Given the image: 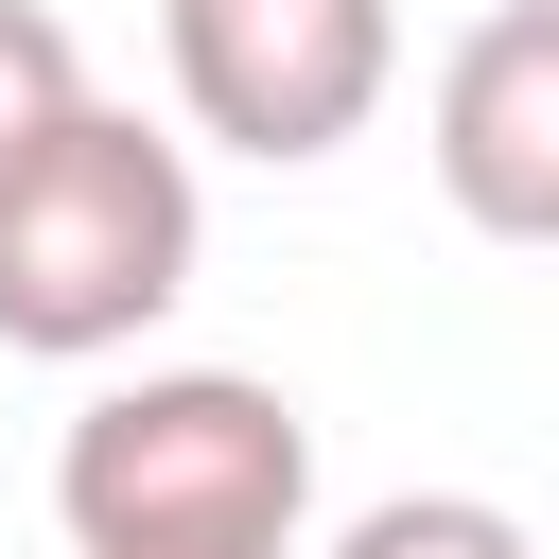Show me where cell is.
Wrapping results in <instances>:
<instances>
[{"instance_id":"6da1fadb","label":"cell","mask_w":559,"mask_h":559,"mask_svg":"<svg viewBox=\"0 0 559 559\" xmlns=\"http://www.w3.org/2000/svg\"><path fill=\"white\" fill-rule=\"evenodd\" d=\"M52 524H70V559H175V542L297 559L314 542V419L262 367H122L52 437Z\"/></svg>"},{"instance_id":"7a4b0ae2","label":"cell","mask_w":559,"mask_h":559,"mask_svg":"<svg viewBox=\"0 0 559 559\" xmlns=\"http://www.w3.org/2000/svg\"><path fill=\"white\" fill-rule=\"evenodd\" d=\"M210 262V192L192 140H157L140 105H70L17 175H0V349L17 367H122Z\"/></svg>"},{"instance_id":"3957f363","label":"cell","mask_w":559,"mask_h":559,"mask_svg":"<svg viewBox=\"0 0 559 559\" xmlns=\"http://www.w3.org/2000/svg\"><path fill=\"white\" fill-rule=\"evenodd\" d=\"M157 52H175V122L210 157L314 175V157H349L384 122L402 0H157Z\"/></svg>"},{"instance_id":"277c9868","label":"cell","mask_w":559,"mask_h":559,"mask_svg":"<svg viewBox=\"0 0 559 559\" xmlns=\"http://www.w3.org/2000/svg\"><path fill=\"white\" fill-rule=\"evenodd\" d=\"M419 157H437L472 245H559V0H489L437 52Z\"/></svg>"},{"instance_id":"5b68a950","label":"cell","mask_w":559,"mask_h":559,"mask_svg":"<svg viewBox=\"0 0 559 559\" xmlns=\"http://www.w3.org/2000/svg\"><path fill=\"white\" fill-rule=\"evenodd\" d=\"M297 559H542V524L489 507V489H384V507H349V524L297 542Z\"/></svg>"},{"instance_id":"8992f818","label":"cell","mask_w":559,"mask_h":559,"mask_svg":"<svg viewBox=\"0 0 559 559\" xmlns=\"http://www.w3.org/2000/svg\"><path fill=\"white\" fill-rule=\"evenodd\" d=\"M70 105H87V52H70V17H52V0H0V175H17V157H35Z\"/></svg>"},{"instance_id":"52a82bcc","label":"cell","mask_w":559,"mask_h":559,"mask_svg":"<svg viewBox=\"0 0 559 559\" xmlns=\"http://www.w3.org/2000/svg\"><path fill=\"white\" fill-rule=\"evenodd\" d=\"M175 559H245V542H175Z\"/></svg>"}]
</instances>
